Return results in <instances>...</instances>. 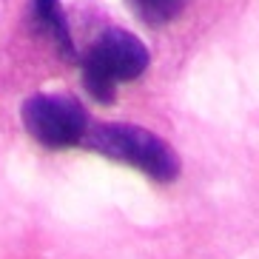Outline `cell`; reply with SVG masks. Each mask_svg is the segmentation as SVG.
<instances>
[{
  "mask_svg": "<svg viewBox=\"0 0 259 259\" xmlns=\"http://www.w3.org/2000/svg\"><path fill=\"white\" fill-rule=\"evenodd\" d=\"M85 148L111 157L117 162H128L148 174L157 183H174L180 177V157L162 137L128 122H97L89 125L83 137Z\"/></svg>",
  "mask_w": 259,
  "mask_h": 259,
  "instance_id": "6da1fadb",
  "label": "cell"
},
{
  "mask_svg": "<svg viewBox=\"0 0 259 259\" xmlns=\"http://www.w3.org/2000/svg\"><path fill=\"white\" fill-rule=\"evenodd\" d=\"M148 49L140 37L122 29H108L94 40V46L83 57L85 89L100 100L111 103L120 83L137 80L148 69Z\"/></svg>",
  "mask_w": 259,
  "mask_h": 259,
  "instance_id": "7a4b0ae2",
  "label": "cell"
},
{
  "mask_svg": "<svg viewBox=\"0 0 259 259\" xmlns=\"http://www.w3.org/2000/svg\"><path fill=\"white\" fill-rule=\"evenodd\" d=\"M23 125L46 148H69L83 143L89 131V114L74 97L66 94H34L20 108Z\"/></svg>",
  "mask_w": 259,
  "mask_h": 259,
  "instance_id": "3957f363",
  "label": "cell"
},
{
  "mask_svg": "<svg viewBox=\"0 0 259 259\" xmlns=\"http://www.w3.org/2000/svg\"><path fill=\"white\" fill-rule=\"evenodd\" d=\"M31 12H34L37 26L52 37L54 46L69 60H74V43H71V31H69V23H66L60 0H31Z\"/></svg>",
  "mask_w": 259,
  "mask_h": 259,
  "instance_id": "277c9868",
  "label": "cell"
},
{
  "mask_svg": "<svg viewBox=\"0 0 259 259\" xmlns=\"http://www.w3.org/2000/svg\"><path fill=\"white\" fill-rule=\"evenodd\" d=\"M131 6L137 9V15L145 23H171L183 15V9L188 6V0H131Z\"/></svg>",
  "mask_w": 259,
  "mask_h": 259,
  "instance_id": "5b68a950",
  "label": "cell"
}]
</instances>
